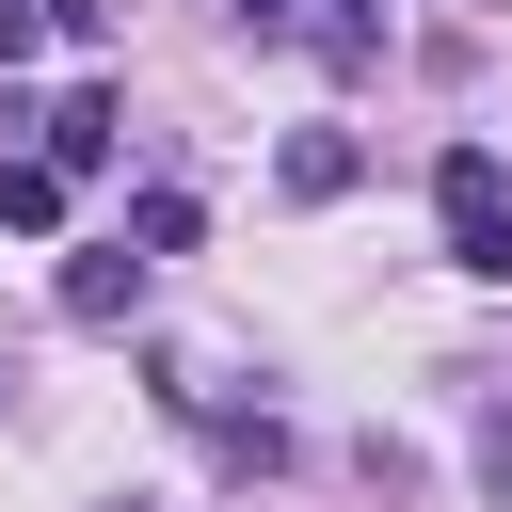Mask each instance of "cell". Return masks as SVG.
Masks as SVG:
<instances>
[{"mask_svg":"<svg viewBox=\"0 0 512 512\" xmlns=\"http://www.w3.org/2000/svg\"><path fill=\"white\" fill-rule=\"evenodd\" d=\"M0 224H16V240H48V224H64V160H48V144H32V160H0Z\"/></svg>","mask_w":512,"mask_h":512,"instance_id":"obj_5","label":"cell"},{"mask_svg":"<svg viewBox=\"0 0 512 512\" xmlns=\"http://www.w3.org/2000/svg\"><path fill=\"white\" fill-rule=\"evenodd\" d=\"M112 144H128V96H112V80H80V96L48 112V160H64V176H96Z\"/></svg>","mask_w":512,"mask_h":512,"instance_id":"obj_2","label":"cell"},{"mask_svg":"<svg viewBox=\"0 0 512 512\" xmlns=\"http://www.w3.org/2000/svg\"><path fill=\"white\" fill-rule=\"evenodd\" d=\"M480 480H496V512H512V416H480Z\"/></svg>","mask_w":512,"mask_h":512,"instance_id":"obj_9","label":"cell"},{"mask_svg":"<svg viewBox=\"0 0 512 512\" xmlns=\"http://www.w3.org/2000/svg\"><path fill=\"white\" fill-rule=\"evenodd\" d=\"M48 32H80V48H96V32H112V0H48Z\"/></svg>","mask_w":512,"mask_h":512,"instance_id":"obj_10","label":"cell"},{"mask_svg":"<svg viewBox=\"0 0 512 512\" xmlns=\"http://www.w3.org/2000/svg\"><path fill=\"white\" fill-rule=\"evenodd\" d=\"M368 16H384V0H336V16H320V48H336V64H368Z\"/></svg>","mask_w":512,"mask_h":512,"instance_id":"obj_8","label":"cell"},{"mask_svg":"<svg viewBox=\"0 0 512 512\" xmlns=\"http://www.w3.org/2000/svg\"><path fill=\"white\" fill-rule=\"evenodd\" d=\"M128 240H144V256H192V240H208V208H192V192H144V208H128Z\"/></svg>","mask_w":512,"mask_h":512,"instance_id":"obj_6","label":"cell"},{"mask_svg":"<svg viewBox=\"0 0 512 512\" xmlns=\"http://www.w3.org/2000/svg\"><path fill=\"white\" fill-rule=\"evenodd\" d=\"M128 304H144V256H128V240L64 256V320H128Z\"/></svg>","mask_w":512,"mask_h":512,"instance_id":"obj_4","label":"cell"},{"mask_svg":"<svg viewBox=\"0 0 512 512\" xmlns=\"http://www.w3.org/2000/svg\"><path fill=\"white\" fill-rule=\"evenodd\" d=\"M48 48V0H0V64H32Z\"/></svg>","mask_w":512,"mask_h":512,"instance_id":"obj_7","label":"cell"},{"mask_svg":"<svg viewBox=\"0 0 512 512\" xmlns=\"http://www.w3.org/2000/svg\"><path fill=\"white\" fill-rule=\"evenodd\" d=\"M432 224H448V272H512V160L448 144L432 160Z\"/></svg>","mask_w":512,"mask_h":512,"instance_id":"obj_1","label":"cell"},{"mask_svg":"<svg viewBox=\"0 0 512 512\" xmlns=\"http://www.w3.org/2000/svg\"><path fill=\"white\" fill-rule=\"evenodd\" d=\"M272 176H288L304 208H336V192L368 176V144H352V128H288V144H272Z\"/></svg>","mask_w":512,"mask_h":512,"instance_id":"obj_3","label":"cell"}]
</instances>
